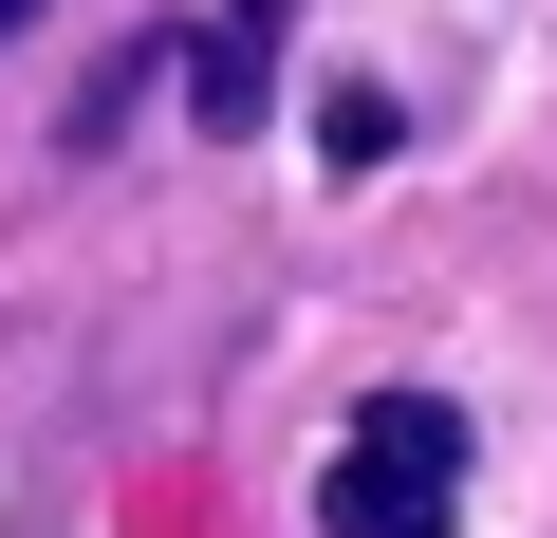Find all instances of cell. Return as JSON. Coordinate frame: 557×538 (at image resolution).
Instances as JSON below:
<instances>
[{"instance_id": "1", "label": "cell", "mask_w": 557, "mask_h": 538, "mask_svg": "<svg viewBox=\"0 0 557 538\" xmlns=\"http://www.w3.org/2000/svg\"><path fill=\"white\" fill-rule=\"evenodd\" d=\"M465 520V409L446 390H372L317 464V538H446Z\"/></svg>"}, {"instance_id": "2", "label": "cell", "mask_w": 557, "mask_h": 538, "mask_svg": "<svg viewBox=\"0 0 557 538\" xmlns=\"http://www.w3.org/2000/svg\"><path fill=\"white\" fill-rule=\"evenodd\" d=\"M278 20H298V0H223V20L186 38V93H205V130H260V75H278Z\"/></svg>"}, {"instance_id": "3", "label": "cell", "mask_w": 557, "mask_h": 538, "mask_svg": "<svg viewBox=\"0 0 557 538\" xmlns=\"http://www.w3.org/2000/svg\"><path fill=\"white\" fill-rule=\"evenodd\" d=\"M391 130H409V112H391V93H372V75H354V93H335V112H317V149H335V167H391Z\"/></svg>"}, {"instance_id": "4", "label": "cell", "mask_w": 557, "mask_h": 538, "mask_svg": "<svg viewBox=\"0 0 557 538\" xmlns=\"http://www.w3.org/2000/svg\"><path fill=\"white\" fill-rule=\"evenodd\" d=\"M0 38H38V0H0Z\"/></svg>"}]
</instances>
